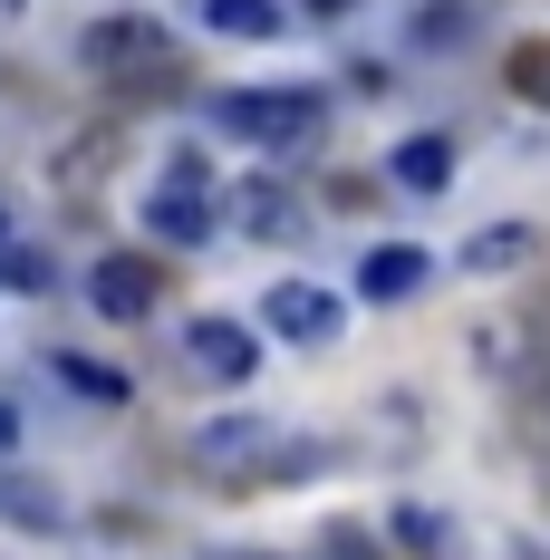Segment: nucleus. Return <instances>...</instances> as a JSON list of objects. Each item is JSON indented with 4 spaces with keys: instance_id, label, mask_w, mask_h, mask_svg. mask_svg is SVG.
I'll use <instances>...</instances> for the list:
<instances>
[{
    "instance_id": "1",
    "label": "nucleus",
    "mask_w": 550,
    "mask_h": 560,
    "mask_svg": "<svg viewBox=\"0 0 550 560\" xmlns=\"http://www.w3.org/2000/svg\"><path fill=\"white\" fill-rule=\"evenodd\" d=\"M203 116H213V136L271 145V155H309V145L329 136V97H319V88H222Z\"/></svg>"
},
{
    "instance_id": "2",
    "label": "nucleus",
    "mask_w": 550,
    "mask_h": 560,
    "mask_svg": "<svg viewBox=\"0 0 550 560\" xmlns=\"http://www.w3.org/2000/svg\"><path fill=\"white\" fill-rule=\"evenodd\" d=\"M280 435H290V425H271V416H203V425L184 435V454H194L203 474H222V483H271Z\"/></svg>"
},
{
    "instance_id": "3",
    "label": "nucleus",
    "mask_w": 550,
    "mask_h": 560,
    "mask_svg": "<svg viewBox=\"0 0 550 560\" xmlns=\"http://www.w3.org/2000/svg\"><path fill=\"white\" fill-rule=\"evenodd\" d=\"M184 368H194L203 387H242V377H261V329L203 310V319H184Z\"/></svg>"
},
{
    "instance_id": "4",
    "label": "nucleus",
    "mask_w": 550,
    "mask_h": 560,
    "mask_svg": "<svg viewBox=\"0 0 550 560\" xmlns=\"http://www.w3.org/2000/svg\"><path fill=\"white\" fill-rule=\"evenodd\" d=\"M87 300H97V319H116V329H145V319L165 310V271H155L145 252H107V261L87 271Z\"/></svg>"
},
{
    "instance_id": "5",
    "label": "nucleus",
    "mask_w": 550,
    "mask_h": 560,
    "mask_svg": "<svg viewBox=\"0 0 550 560\" xmlns=\"http://www.w3.org/2000/svg\"><path fill=\"white\" fill-rule=\"evenodd\" d=\"M174 39L165 20H145V10H116V20H97L87 39H78V68H97V78H136V68H155Z\"/></svg>"
},
{
    "instance_id": "6",
    "label": "nucleus",
    "mask_w": 550,
    "mask_h": 560,
    "mask_svg": "<svg viewBox=\"0 0 550 560\" xmlns=\"http://www.w3.org/2000/svg\"><path fill=\"white\" fill-rule=\"evenodd\" d=\"M261 319H271V338H290V348H338L348 300H338V290H319V280H280L271 300H261Z\"/></svg>"
},
{
    "instance_id": "7",
    "label": "nucleus",
    "mask_w": 550,
    "mask_h": 560,
    "mask_svg": "<svg viewBox=\"0 0 550 560\" xmlns=\"http://www.w3.org/2000/svg\"><path fill=\"white\" fill-rule=\"evenodd\" d=\"M145 232L174 242V252H203L222 232V194H203V184H155L145 194Z\"/></svg>"
},
{
    "instance_id": "8",
    "label": "nucleus",
    "mask_w": 550,
    "mask_h": 560,
    "mask_svg": "<svg viewBox=\"0 0 550 560\" xmlns=\"http://www.w3.org/2000/svg\"><path fill=\"white\" fill-rule=\"evenodd\" d=\"M425 280H435V252H416V242H377V252L358 261V300L396 310V300H416Z\"/></svg>"
},
{
    "instance_id": "9",
    "label": "nucleus",
    "mask_w": 550,
    "mask_h": 560,
    "mask_svg": "<svg viewBox=\"0 0 550 560\" xmlns=\"http://www.w3.org/2000/svg\"><path fill=\"white\" fill-rule=\"evenodd\" d=\"M531 252H541V232H531V223H483L473 242H464V252H454V271L493 280V271H522Z\"/></svg>"
},
{
    "instance_id": "10",
    "label": "nucleus",
    "mask_w": 550,
    "mask_h": 560,
    "mask_svg": "<svg viewBox=\"0 0 550 560\" xmlns=\"http://www.w3.org/2000/svg\"><path fill=\"white\" fill-rule=\"evenodd\" d=\"M0 522H10V532H39V541H58V532H68V503L10 464V474H0Z\"/></svg>"
},
{
    "instance_id": "11",
    "label": "nucleus",
    "mask_w": 550,
    "mask_h": 560,
    "mask_svg": "<svg viewBox=\"0 0 550 560\" xmlns=\"http://www.w3.org/2000/svg\"><path fill=\"white\" fill-rule=\"evenodd\" d=\"M386 184H406V194H444V184H454V136H435V126L406 136V145L386 155Z\"/></svg>"
},
{
    "instance_id": "12",
    "label": "nucleus",
    "mask_w": 550,
    "mask_h": 560,
    "mask_svg": "<svg viewBox=\"0 0 550 560\" xmlns=\"http://www.w3.org/2000/svg\"><path fill=\"white\" fill-rule=\"evenodd\" d=\"M386 541L406 560H454V512H435V503H396L386 512Z\"/></svg>"
},
{
    "instance_id": "13",
    "label": "nucleus",
    "mask_w": 550,
    "mask_h": 560,
    "mask_svg": "<svg viewBox=\"0 0 550 560\" xmlns=\"http://www.w3.org/2000/svg\"><path fill=\"white\" fill-rule=\"evenodd\" d=\"M49 377H58V387H78L87 406H126V396H136L126 377H116V368H97L87 348H49Z\"/></svg>"
},
{
    "instance_id": "14",
    "label": "nucleus",
    "mask_w": 550,
    "mask_h": 560,
    "mask_svg": "<svg viewBox=\"0 0 550 560\" xmlns=\"http://www.w3.org/2000/svg\"><path fill=\"white\" fill-rule=\"evenodd\" d=\"M203 30H222V39H280L290 10L280 0H203Z\"/></svg>"
},
{
    "instance_id": "15",
    "label": "nucleus",
    "mask_w": 550,
    "mask_h": 560,
    "mask_svg": "<svg viewBox=\"0 0 550 560\" xmlns=\"http://www.w3.org/2000/svg\"><path fill=\"white\" fill-rule=\"evenodd\" d=\"M406 39H416L425 58H454L464 39H473V10H464V0H425V10L406 20Z\"/></svg>"
},
{
    "instance_id": "16",
    "label": "nucleus",
    "mask_w": 550,
    "mask_h": 560,
    "mask_svg": "<svg viewBox=\"0 0 550 560\" xmlns=\"http://www.w3.org/2000/svg\"><path fill=\"white\" fill-rule=\"evenodd\" d=\"M39 290H58V261L39 242H0V300H39Z\"/></svg>"
},
{
    "instance_id": "17",
    "label": "nucleus",
    "mask_w": 550,
    "mask_h": 560,
    "mask_svg": "<svg viewBox=\"0 0 550 560\" xmlns=\"http://www.w3.org/2000/svg\"><path fill=\"white\" fill-rule=\"evenodd\" d=\"M232 203H242V232H300V213H290V194H280V184H251V194H232Z\"/></svg>"
},
{
    "instance_id": "18",
    "label": "nucleus",
    "mask_w": 550,
    "mask_h": 560,
    "mask_svg": "<svg viewBox=\"0 0 550 560\" xmlns=\"http://www.w3.org/2000/svg\"><path fill=\"white\" fill-rule=\"evenodd\" d=\"M512 88L550 107V39H522V49H512Z\"/></svg>"
},
{
    "instance_id": "19",
    "label": "nucleus",
    "mask_w": 550,
    "mask_h": 560,
    "mask_svg": "<svg viewBox=\"0 0 550 560\" xmlns=\"http://www.w3.org/2000/svg\"><path fill=\"white\" fill-rule=\"evenodd\" d=\"M20 445H30V416H20V396H0V474L20 464Z\"/></svg>"
},
{
    "instance_id": "20",
    "label": "nucleus",
    "mask_w": 550,
    "mask_h": 560,
    "mask_svg": "<svg viewBox=\"0 0 550 560\" xmlns=\"http://www.w3.org/2000/svg\"><path fill=\"white\" fill-rule=\"evenodd\" d=\"M319 560H377V541H367V532H348V522H329V541H319Z\"/></svg>"
},
{
    "instance_id": "21",
    "label": "nucleus",
    "mask_w": 550,
    "mask_h": 560,
    "mask_svg": "<svg viewBox=\"0 0 550 560\" xmlns=\"http://www.w3.org/2000/svg\"><path fill=\"white\" fill-rule=\"evenodd\" d=\"M300 10H319V20H338V10H348V0H300Z\"/></svg>"
},
{
    "instance_id": "22",
    "label": "nucleus",
    "mask_w": 550,
    "mask_h": 560,
    "mask_svg": "<svg viewBox=\"0 0 550 560\" xmlns=\"http://www.w3.org/2000/svg\"><path fill=\"white\" fill-rule=\"evenodd\" d=\"M0 242H10V213H0Z\"/></svg>"
}]
</instances>
